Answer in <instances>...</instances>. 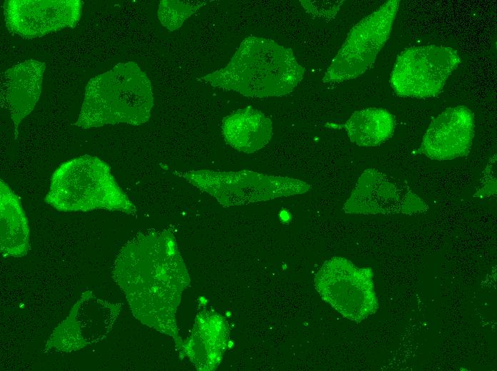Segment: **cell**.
I'll return each instance as SVG.
<instances>
[{"instance_id":"6","label":"cell","mask_w":497,"mask_h":371,"mask_svg":"<svg viewBox=\"0 0 497 371\" xmlns=\"http://www.w3.org/2000/svg\"><path fill=\"white\" fill-rule=\"evenodd\" d=\"M399 2L387 1L352 27L326 69L323 83L351 80L373 66L389 39Z\"/></svg>"},{"instance_id":"11","label":"cell","mask_w":497,"mask_h":371,"mask_svg":"<svg viewBox=\"0 0 497 371\" xmlns=\"http://www.w3.org/2000/svg\"><path fill=\"white\" fill-rule=\"evenodd\" d=\"M46 65L29 59L5 71L1 79V103L17 128L38 102Z\"/></svg>"},{"instance_id":"5","label":"cell","mask_w":497,"mask_h":371,"mask_svg":"<svg viewBox=\"0 0 497 371\" xmlns=\"http://www.w3.org/2000/svg\"><path fill=\"white\" fill-rule=\"evenodd\" d=\"M314 286L323 301L357 323L378 308L371 268H358L345 258L326 260L315 275Z\"/></svg>"},{"instance_id":"9","label":"cell","mask_w":497,"mask_h":371,"mask_svg":"<svg viewBox=\"0 0 497 371\" xmlns=\"http://www.w3.org/2000/svg\"><path fill=\"white\" fill-rule=\"evenodd\" d=\"M427 209L417 195L376 168L362 173L343 205L345 213L353 214L412 215Z\"/></svg>"},{"instance_id":"13","label":"cell","mask_w":497,"mask_h":371,"mask_svg":"<svg viewBox=\"0 0 497 371\" xmlns=\"http://www.w3.org/2000/svg\"><path fill=\"white\" fill-rule=\"evenodd\" d=\"M0 210L1 253L24 256L29 240L27 218L19 197L3 180L0 183Z\"/></svg>"},{"instance_id":"2","label":"cell","mask_w":497,"mask_h":371,"mask_svg":"<svg viewBox=\"0 0 497 371\" xmlns=\"http://www.w3.org/2000/svg\"><path fill=\"white\" fill-rule=\"evenodd\" d=\"M154 105L147 75L133 61L119 63L91 78L75 125L83 129L147 122Z\"/></svg>"},{"instance_id":"8","label":"cell","mask_w":497,"mask_h":371,"mask_svg":"<svg viewBox=\"0 0 497 371\" xmlns=\"http://www.w3.org/2000/svg\"><path fill=\"white\" fill-rule=\"evenodd\" d=\"M80 0H6L3 4L7 30L26 39L44 36L79 23Z\"/></svg>"},{"instance_id":"3","label":"cell","mask_w":497,"mask_h":371,"mask_svg":"<svg viewBox=\"0 0 497 371\" xmlns=\"http://www.w3.org/2000/svg\"><path fill=\"white\" fill-rule=\"evenodd\" d=\"M45 202L60 211L94 209L135 215L136 209L120 188L111 167L96 156L67 161L53 173Z\"/></svg>"},{"instance_id":"14","label":"cell","mask_w":497,"mask_h":371,"mask_svg":"<svg viewBox=\"0 0 497 371\" xmlns=\"http://www.w3.org/2000/svg\"><path fill=\"white\" fill-rule=\"evenodd\" d=\"M395 126V116L380 108L356 111L343 125L350 141L363 147L382 144L392 137Z\"/></svg>"},{"instance_id":"15","label":"cell","mask_w":497,"mask_h":371,"mask_svg":"<svg viewBox=\"0 0 497 371\" xmlns=\"http://www.w3.org/2000/svg\"><path fill=\"white\" fill-rule=\"evenodd\" d=\"M206 4L204 0H162L159 4L158 17L165 28L173 31Z\"/></svg>"},{"instance_id":"1","label":"cell","mask_w":497,"mask_h":371,"mask_svg":"<svg viewBox=\"0 0 497 371\" xmlns=\"http://www.w3.org/2000/svg\"><path fill=\"white\" fill-rule=\"evenodd\" d=\"M304 73L290 48L269 39L249 36L225 67L201 80L245 96L265 98L290 93Z\"/></svg>"},{"instance_id":"4","label":"cell","mask_w":497,"mask_h":371,"mask_svg":"<svg viewBox=\"0 0 497 371\" xmlns=\"http://www.w3.org/2000/svg\"><path fill=\"white\" fill-rule=\"evenodd\" d=\"M174 174L214 197L224 207L267 201L306 193L305 181L252 171H175Z\"/></svg>"},{"instance_id":"10","label":"cell","mask_w":497,"mask_h":371,"mask_svg":"<svg viewBox=\"0 0 497 371\" xmlns=\"http://www.w3.org/2000/svg\"><path fill=\"white\" fill-rule=\"evenodd\" d=\"M474 133V115L471 109L464 106L448 108L431 122L418 151L436 161L466 156Z\"/></svg>"},{"instance_id":"7","label":"cell","mask_w":497,"mask_h":371,"mask_svg":"<svg viewBox=\"0 0 497 371\" xmlns=\"http://www.w3.org/2000/svg\"><path fill=\"white\" fill-rule=\"evenodd\" d=\"M461 59L451 47L427 45L409 47L397 56L390 84L402 97L427 98L438 96Z\"/></svg>"},{"instance_id":"16","label":"cell","mask_w":497,"mask_h":371,"mask_svg":"<svg viewBox=\"0 0 497 371\" xmlns=\"http://www.w3.org/2000/svg\"><path fill=\"white\" fill-rule=\"evenodd\" d=\"M304 10L311 15L325 19H333L339 11L344 1H300Z\"/></svg>"},{"instance_id":"12","label":"cell","mask_w":497,"mask_h":371,"mask_svg":"<svg viewBox=\"0 0 497 371\" xmlns=\"http://www.w3.org/2000/svg\"><path fill=\"white\" fill-rule=\"evenodd\" d=\"M221 132L231 147L251 153L269 143L273 136V124L261 111L246 107L225 116L221 122Z\"/></svg>"}]
</instances>
